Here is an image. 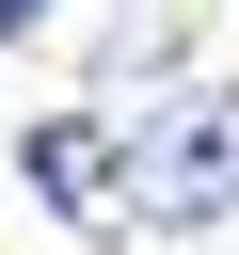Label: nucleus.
Here are the masks:
<instances>
[{
	"mask_svg": "<svg viewBox=\"0 0 239 255\" xmlns=\"http://www.w3.org/2000/svg\"><path fill=\"white\" fill-rule=\"evenodd\" d=\"M143 223H239V80H191L143 143H127Z\"/></svg>",
	"mask_w": 239,
	"mask_h": 255,
	"instance_id": "nucleus-1",
	"label": "nucleus"
},
{
	"mask_svg": "<svg viewBox=\"0 0 239 255\" xmlns=\"http://www.w3.org/2000/svg\"><path fill=\"white\" fill-rule=\"evenodd\" d=\"M16 175H32L64 223H96V239L143 223V191H127V128H112V112H48V128L16 143Z\"/></svg>",
	"mask_w": 239,
	"mask_h": 255,
	"instance_id": "nucleus-2",
	"label": "nucleus"
},
{
	"mask_svg": "<svg viewBox=\"0 0 239 255\" xmlns=\"http://www.w3.org/2000/svg\"><path fill=\"white\" fill-rule=\"evenodd\" d=\"M32 16H48V0H0V32H32Z\"/></svg>",
	"mask_w": 239,
	"mask_h": 255,
	"instance_id": "nucleus-3",
	"label": "nucleus"
}]
</instances>
